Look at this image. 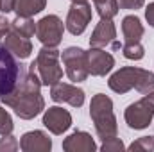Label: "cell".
Segmentation results:
<instances>
[{"mask_svg": "<svg viewBox=\"0 0 154 152\" xmlns=\"http://www.w3.org/2000/svg\"><path fill=\"white\" fill-rule=\"evenodd\" d=\"M41 81L32 65L25 66L16 88L2 99V102L11 108L22 120H31L45 109V99L41 97Z\"/></svg>", "mask_w": 154, "mask_h": 152, "instance_id": "1", "label": "cell"}, {"mask_svg": "<svg viewBox=\"0 0 154 152\" xmlns=\"http://www.w3.org/2000/svg\"><path fill=\"white\" fill-rule=\"evenodd\" d=\"M108 86L120 95L131 90H138L142 95H147L154 91V74L136 66H124L109 77Z\"/></svg>", "mask_w": 154, "mask_h": 152, "instance_id": "2", "label": "cell"}, {"mask_svg": "<svg viewBox=\"0 0 154 152\" xmlns=\"http://www.w3.org/2000/svg\"><path fill=\"white\" fill-rule=\"evenodd\" d=\"M90 116L95 125V132L102 141L115 138L118 134V125H116V118L113 113V100L108 95L104 93L93 95L90 102Z\"/></svg>", "mask_w": 154, "mask_h": 152, "instance_id": "3", "label": "cell"}, {"mask_svg": "<svg viewBox=\"0 0 154 152\" xmlns=\"http://www.w3.org/2000/svg\"><path fill=\"white\" fill-rule=\"evenodd\" d=\"M59 57L61 54L56 47H43L38 52L36 59L31 63L43 86H54L63 79V68L59 65Z\"/></svg>", "mask_w": 154, "mask_h": 152, "instance_id": "4", "label": "cell"}, {"mask_svg": "<svg viewBox=\"0 0 154 152\" xmlns=\"http://www.w3.org/2000/svg\"><path fill=\"white\" fill-rule=\"evenodd\" d=\"M23 70L25 66L18 61V57L0 45V100L16 88Z\"/></svg>", "mask_w": 154, "mask_h": 152, "instance_id": "5", "label": "cell"}, {"mask_svg": "<svg viewBox=\"0 0 154 152\" xmlns=\"http://www.w3.org/2000/svg\"><path fill=\"white\" fill-rule=\"evenodd\" d=\"M152 118H154V91L147 93L138 102L129 104L124 111V120H125L127 127L134 129V131L147 129L151 125Z\"/></svg>", "mask_w": 154, "mask_h": 152, "instance_id": "6", "label": "cell"}, {"mask_svg": "<svg viewBox=\"0 0 154 152\" xmlns=\"http://www.w3.org/2000/svg\"><path fill=\"white\" fill-rule=\"evenodd\" d=\"M61 59H63L65 72L70 81L82 82L88 79L90 72H88V63H86V50L79 47H68L63 50Z\"/></svg>", "mask_w": 154, "mask_h": 152, "instance_id": "7", "label": "cell"}, {"mask_svg": "<svg viewBox=\"0 0 154 152\" xmlns=\"http://www.w3.org/2000/svg\"><path fill=\"white\" fill-rule=\"evenodd\" d=\"M63 22L56 14H47L36 22V36L43 43V47H56L63 41Z\"/></svg>", "mask_w": 154, "mask_h": 152, "instance_id": "8", "label": "cell"}, {"mask_svg": "<svg viewBox=\"0 0 154 152\" xmlns=\"http://www.w3.org/2000/svg\"><path fill=\"white\" fill-rule=\"evenodd\" d=\"M91 14L93 11L88 2H72L66 14V22H65L68 32L74 36H81L86 31L88 23L91 22Z\"/></svg>", "mask_w": 154, "mask_h": 152, "instance_id": "9", "label": "cell"}, {"mask_svg": "<svg viewBox=\"0 0 154 152\" xmlns=\"http://www.w3.org/2000/svg\"><path fill=\"white\" fill-rule=\"evenodd\" d=\"M86 63H88V72L90 75L102 77L109 74L115 66V57L106 52L104 48H90L86 52Z\"/></svg>", "mask_w": 154, "mask_h": 152, "instance_id": "10", "label": "cell"}, {"mask_svg": "<svg viewBox=\"0 0 154 152\" xmlns=\"http://www.w3.org/2000/svg\"><path fill=\"white\" fill-rule=\"evenodd\" d=\"M50 99L54 102H66L72 108H81L84 104V90L77 88L74 84H66V82H57L54 86H50Z\"/></svg>", "mask_w": 154, "mask_h": 152, "instance_id": "11", "label": "cell"}, {"mask_svg": "<svg viewBox=\"0 0 154 152\" xmlns=\"http://www.w3.org/2000/svg\"><path fill=\"white\" fill-rule=\"evenodd\" d=\"M43 125L56 136L66 132L72 125V114L68 113L66 109L59 108V106H54V108H48L45 109L43 113Z\"/></svg>", "mask_w": 154, "mask_h": 152, "instance_id": "12", "label": "cell"}, {"mask_svg": "<svg viewBox=\"0 0 154 152\" xmlns=\"http://www.w3.org/2000/svg\"><path fill=\"white\" fill-rule=\"evenodd\" d=\"M115 38H116L115 23L109 18H100V22L97 23V27L91 32L90 47H93V48H106V47L113 45V41H116Z\"/></svg>", "mask_w": 154, "mask_h": 152, "instance_id": "13", "label": "cell"}, {"mask_svg": "<svg viewBox=\"0 0 154 152\" xmlns=\"http://www.w3.org/2000/svg\"><path fill=\"white\" fill-rule=\"evenodd\" d=\"M0 45L5 47L9 52H13L18 59H27V57L31 56V52H32V43H31V39L25 38V36H22V34H18V32H14L13 29L2 38Z\"/></svg>", "mask_w": 154, "mask_h": 152, "instance_id": "14", "label": "cell"}, {"mask_svg": "<svg viewBox=\"0 0 154 152\" xmlns=\"http://www.w3.org/2000/svg\"><path fill=\"white\" fill-rule=\"evenodd\" d=\"M20 149L23 152H48L52 149V140L43 131H29L22 136Z\"/></svg>", "mask_w": 154, "mask_h": 152, "instance_id": "15", "label": "cell"}, {"mask_svg": "<svg viewBox=\"0 0 154 152\" xmlns=\"http://www.w3.org/2000/svg\"><path fill=\"white\" fill-rule=\"evenodd\" d=\"M63 150L66 152H93L97 150V143L91 134L84 131H75L63 141Z\"/></svg>", "mask_w": 154, "mask_h": 152, "instance_id": "16", "label": "cell"}, {"mask_svg": "<svg viewBox=\"0 0 154 152\" xmlns=\"http://www.w3.org/2000/svg\"><path fill=\"white\" fill-rule=\"evenodd\" d=\"M143 32L145 29L138 16L129 14L122 20V34H124L125 43H140V39L143 38Z\"/></svg>", "mask_w": 154, "mask_h": 152, "instance_id": "17", "label": "cell"}, {"mask_svg": "<svg viewBox=\"0 0 154 152\" xmlns=\"http://www.w3.org/2000/svg\"><path fill=\"white\" fill-rule=\"evenodd\" d=\"M47 5V0H16L14 13L16 16H34L41 13Z\"/></svg>", "mask_w": 154, "mask_h": 152, "instance_id": "18", "label": "cell"}, {"mask_svg": "<svg viewBox=\"0 0 154 152\" xmlns=\"http://www.w3.org/2000/svg\"><path fill=\"white\" fill-rule=\"evenodd\" d=\"M11 29L25 38H32L36 34V22L31 16H16L11 22Z\"/></svg>", "mask_w": 154, "mask_h": 152, "instance_id": "19", "label": "cell"}, {"mask_svg": "<svg viewBox=\"0 0 154 152\" xmlns=\"http://www.w3.org/2000/svg\"><path fill=\"white\" fill-rule=\"evenodd\" d=\"M93 5L100 18H115L118 14V2L116 0H93Z\"/></svg>", "mask_w": 154, "mask_h": 152, "instance_id": "20", "label": "cell"}, {"mask_svg": "<svg viewBox=\"0 0 154 152\" xmlns=\"http://www.w3.org/2000/svg\"><path fill=\"white\" fill-rule=\"evenodd\" d=\"M122 52H124V57L131 59V61H140L145 56V50H143L142 43H124Z\"/></svg>", "mask_w": 154, "mask_h": 152, "instance_id": "21", "label": "cell"}, {"mask_svg": "<svg viewBox=\"0 0 154 152\" xmlns=\"http://www.w3.org/2000/svg\"><path fill=\"white\" fill-rule=\"evenodd\" d=\"M127 149L129 150H143V152L154 150V136H142V138L134 140Z\"/></svg>", "mask_w": 154, "mask_h": 152, "instance_id": "22", "label": "cell"}, {"mask_svg": "<svg viewBox=\"0 0 154 152\" xmlns=\"http://www.w3.org/2000/svg\"><path fill=\"white\" fill-rule=\"evenodd\" d=\"M14 129V123H13V118L11 114L7 113L2 106H0V136H5V134H11Z\"/></svg>", "mask_w": 154, "mask_h": 152, "instance_id": "23", "label": "cell"}, {"mask_svg": "<svg viewBox=\"0 0 154 152\" xmlns=\"http://www.w3.org/2000/svg\"><path fill=\"white\" fill-rule=\"evenodd\" d=\"M18 147H20V143L14 136L5 134V136L0 138V152H14L18 150Z\"/></svg>", "mask_w": 154, "mask_h": 152, "instance_id": "24", "label": "cell"}, {"mask_svg": "<svg viewBox=\"0 0 154 152\" xmlns=\"http://www.w3.org/2000/svg\"><path fill=\"white\" fill-rule=\"evenodd\" d=\"M104 152H118V150H124L125 149V145H124V141L120 140V138H109V140H104L102 141V147H100Z\"/></svg>", "mask_w": 154, "mask_h": 152, "instance_id": "25", "label": "cell"}, {"mask_svg": "<svg viewBox=\"0 0 154 152\" xmlns=\"http://www.w3.org/2000/svg\"><path fill=\"white\" fill-rule=\"evenodd\" d=\"M118 2V7L122 9H127V11H133V9H142L145 0H116Z\"/></svg>", "mask_w": 154, "mask_h": 152, "instance_id": "26", "label": "cell"}, {"mask_svg": "<svg viewBox=\"0 0 154 152\" xmlns=\"http://www.w3.org/2000/svg\"><path fill=\"white\" fill-rule=\"evenodd\" d=\"M9 31H11V22H9L5 16L0 14V41H2V38H4Z\"/></svg>", "mask_w": 154, "mask_h": 152, "instance_id": "27", "label": "cell"}, {"mask_svg": "<svg viewBox=\"0 0 154 152\" xmlns=\"http://www.w3.org/2000/svg\"><path fill=\"white\" fill-rule=\"evenodd\" d=\"M14 4H16V0H0V13H11V11H14Z\"/></svg>", "mask_w": 154, "mask_h": 152, "instance_id": "28", "label": "cell"}, {"mask_svg": "<svg viewBox=\"0 0 154 152\" xmlns=\"http://www.w3.org/2000/svg\"><path fill=\"white\" fill-rule=\"evenodd\" d=\"M145 18H147V22H149V25L154 27V2L147 5V9H145Z\"/></svg>", "mask_w": 154, "mask_h": 152, "instance_id": "29", "label": "cell"}, {"mask_svg": "<svg viewBox=\"0 0 154 152\" xmlns=\"http://www.w3.org/2000/svg\"><path fill=\"white\" fill-rule=\"evenodd\" d=\"M72 2H88V0H72Z\"/></svg>", "mask_w": 154, "mask_h": 152, "instance_id": "30", "label": "cell"}]
</instances>
